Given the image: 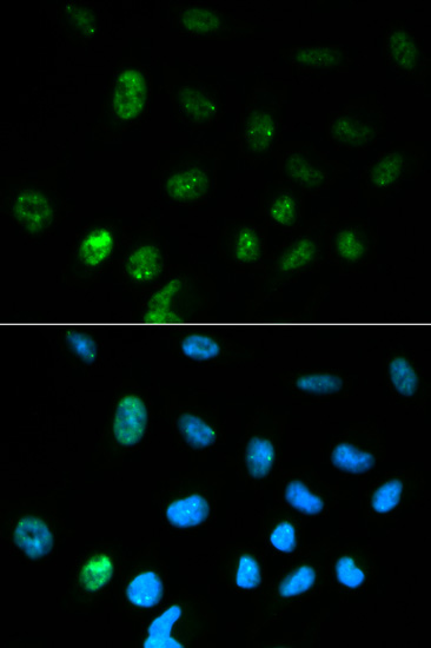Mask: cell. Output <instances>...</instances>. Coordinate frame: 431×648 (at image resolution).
<instances>
[{
	"instance_id": "6da1fadb",
	"label": "cell",
	"mask_w": 431,
	"mask_h": 648,
	"mask_svg": "<svg viewBox=\"0 0 431 648\" xmlns=\"http://www.w3.org/2000/svg\"><path fill=\"white\" fill-rule=\"evenodd\" d=\"M295 326L310 332L348 337L364 346L393 330L430 327V287L399 275H341L318 286L293 315Z\"/></svg>"
},
{
	"instance_id": "7a4b0ae2",
	"label": "cell",
	"mask_w": 431,
	"mask_h": 648,
	"mask_svg": "<svg viewBox=\"0 0 431 648\" xmlns=\"http://www.w3.org/2000/svg\"><path fill=\"white\" fill-rule=\"evenodd\" d=\"M265 380L284 399L329 405L379 392L368 346L348 337L291 326Z\"/></svg>"
},
{
	"instance_id": "3957f363",
	"label": "cell",
	"mask_w": 431,
	"mask_h": 648,
	"mask_svg": "<svg viewBox=\"0 0 431 648\" xmlns=\"http://www.w3.org/2000/svg\"><path fill=\"white\" fill-rule=\"evenodd\" d=\"M410 327L384 333L368 345L374 355L380 392L397 403L420 406L431 387V332Z\"/></svg>"
},
{
	"instance_id": "277c9868",
	"label": "cell",
	"mask_w": 431,
	"mask_h": 648,
	"mask_svg": "<svg viewBox=\"0 0 431 648\" xmlns=\"http://www.w3.org/2000/svg\"><path fill=\"white\" fill-rule=\"evenodd\" d=\"M327 259L326 229L311 224L291 233L267 261L258 268L254 309L281 300L285 290L305 275L315 273Z\"/></svg>"
},
{
	"instance_id": "5b68a950",
	"label": "cell",
	"mask_w": 431,
	"mask_h": 648,
	"mask_svg": "<svg viewBox=\"0 0 431 648\" xmlns=\"http://www.w3.org/2000/svg\"><path fill=\"white\" fill-rule=\"evenodd\" d=\"M216 296L207 277L195 270L176 269L152 289L142 308V321L169 327L204 323Z\"/></svg>"
},
{
	"instance_id": "8992f818",
	"label": "cell",
	"mask_w": 431,
	"mask_h": 648,
	"mask_svg": "<svg viewBox=\"0 0 431 648\" xmlns=\"http://www.w3.org/2000/svg\"><path fill=\"white\" fill-rule=\"evenodd\" d=\"M376 241L373 229L361 218H346L334 224L326 233L327 257L341 275L370 270Z\"/></svg>"
},
{
	"instance_id": "52a82bcc",
	"label": "cell",
	"mask_w": 431,
	"mask_h": 648,
	"mask_svg": "<svg viewBox=\"0 0 431 648\" xmlns=\"http://www.w3.org/2000/svg\"><path fill=\"white\" fill-rule=\"evenodd\" d=\"M380 447V436L368 427L334 436L328 449L335 467L349 473H363L374 466Z\"/></svg>"
},
{
	"instance_id": "ba28073f",
	"label": "cell",
	"mask_w": 431,
	"mask_h": 648,
	"mask_svg": "<svg viewBox=\"0 0 431 648\" xmlns=\"http://www.w3.org/2000/svg\"><path fill=\"white\" fill-rule=\"evenodd\" d=\"M148 82L134 66L124 69L116 78L109 103L111 115L121 123L134 121L142 115L148 101Z\"/></svg>"
},
{
	"instance_id": "9c48e42d",
	"label": "cell",
	"mask_w": 431,
	"mask_h": 648,
	"mask_svg": "<svg viewBox=\"0 0 431 648\" xmlns=\"http://www.w3.org/2000/svg\"><path fill=\"white\" fill-rule=\"evenodd\" d=\"M264 247L263 231L254 223L234 224L225 231L222 238L225 259L234 263L237 268H260L264 259Z\"/></svg>"
},
{
	"instance_id": "30bf717a",
	"label": "cell",
	"mask_w": 431,
	"mask_h": 648,
	"mask_svg": "<svg viewBox=\"0 0 431 648\" xmlns=\"http://www.w3.org/2000/svg\"><path fill=\"white\" fill-rule=\"evenodd\" d=\"M283 174L305 193H316L323 189L333 176L320 157L303 150L291 151L284 157Z\"/></svg>"
},
{
	"instance_id": "8fae6325",
	"label": "cell",
	"mask_w": 431,
	"mask_h": 648,
	"mask_svg": "<svg viewBox=\"0 0 431 648\" xmlns=\"http://www.w3.org/2000/svg\"><path fill=\"white\" fill-rule=\"evenodd\" d=\"M162 191L175 206L202 202L211 191V178L200 168H181L165 176Z\"/></svg>"
},
{
	"instance_id": "7c38bea8",
	"label": "cell",
	"mask_w": 431,
	"mask_h": 648,
	"mask_svg": "<svg viewBox=\"0 0 431 648\" xmlns=\"http://www.w3.org/2000/svg\"><path fill=\"white\" fill-rule=\"evenodd\" d=\"M149 412L147 403L136 394L119 400L114 416L115 439L123 446H134L147 432Z\"/></svg>"
},
{
	"instance_id": "4fadbf2b",
	"label": "cell",
	"mask_w": 431,
	"mask_h": 648,
	"mask_svg": "<svg viewBox=\"0 0 431 648\" xmlns=\"http://www.w3.org/2000/svg\"><path fill=\"white\" fill-rule=\"evenodd\" d=\"M380 123L376 116L366 110H350L336 117L330 125V137L343 147H364L379 132Z\"/></svg>"
},
{
	"instance_id": "5bb4252c",
	"label": "cell",
	"mask_w": 431,
	"mask_h": 648,
	"mask_svg": "<svg viewBox=\"0 0 431 648\" xmlns=\"http://www.w3.org/2000/svg\"><path fill=\"white\" fill-rule=\"evenodd\" d=\"M265 214L273 226L294 233L300 229L303 218L302 191L282 188L271 193L265 202Z\"/></svg>"
},
{
	"instance_id": "9a60e30c",
	"label": "cell",
	"mask_w": 431,
	"mask_h": 648,
	"mask_svg": "<svg viewBox=\"0 0 431 648\" xmlns=\"http://www.w3.org/2000/svg\"><path fill=\"white\" fill-rule=\"evenodd\" d=\"M175 429L181 440L190 448L207 449L220 440V428L209 416L195 409H183L176 415Z\"/></svg>"
},
{
	"instance_id": "2e32d148",
	"label": "cell",
	"mask_w": 431,
	"mask_h": 648,
	"mask_svg": "<svg viewBox=\"0 0 431 648\" xmlns=\"http://www.w3.org/2000/svg\"><path fill=\"white\" fill-rule=\"evenodd\" d=\"M277 122L269 111L255 109L245 117L242 129V144L249 156L264 155L275 142Z\"/></svg>"
},
{
	"instance_id": "e0dca14e",
	"label": "cell",
	"mask_w": 431,
	"mask_h": 648,
	"mask_svg": "<svg viewBox=\"0 0 431 648\" xmlns=\"http://www.w3.org/2000/svg\"><path fill=\"white\" fill-rule=\"evenodd\" d=\"M164 250L159 243L147 242L132 250L124 262V271L134 283L148 284L163 274Z\"/></svg>"
},
{
	"instance_id": "ac0fdd59",
	"label": "cell",
	"mask_w": 431,
	"mask_h": 648,
	"mask_svg": "<svg viewBox=\"0 0 431 648\" xmlns=\"http://www.w3.org/2000/svg\"><path fill=\"white\" fill-rule=\"evenodd\" d=\"M13 215L22 227L31 231L48 226L52 217L51 203L43 193L28 189L22 191L13 202Z\"/></svg>"
},
{
	"instance_id": "d6986e66",
	"label": "cell",
	"mask_w": 431,
	"mask_h": 648,
	"mask_svg": "<svg viewBox=\"0 0 431 648\" xmlns=\"http://www.w3.org/2000/svg\"><path fill=\"white\" fill-rule=\"evenodd\" d=\"M411 164L413 158L399 151L380 158L367 171L369 188L384 191L395 187L410 173Z\"/></svg>"
},
{
	"instance_id": "ffe728a7",
	"label": "cell",
	"mask_w": 431,
	"mask_h": 648,
	"mask_svg": "<svg viewBox=\"0 0 431 648\" xmlns=\"http://www.w3.org/2000/svg\"><path fill=\"white\" fill-rule=\"evenodd\" d=\"M389 62L397 71L414 74L422 62L419 42L413 33L404 28H395L390 32L387 42Z\"/></svg>"
},
{
	"instance_id": "44dd1931",
	"label": "cell",
	"mask_w": 431,
	"mask_h": 648,
	"mask_svg": "<svg viewBox=\"0 0 431 648\" xmlns=\"http://www.w3.org/2000/svg\"><path fill=\"white\" fill-rule=\"evenodd\" d=\"M13 540L19 550L31 558H42L52 548L50 528L42 520L33 517L18 521L13 530Z\"/></svg>"
},
{
	"instance_id": "7402d4cb",
	"label": "cell",
	"mask_w": 431,
	"mask_h": 648,
	"mask_svg": "<svg viewBox=\"0 0 431 648\" xmlns=\"http://www.w3.org/2000/svg\"><path fill=\"white\" fill-rule=\"evenodd\" d=\"M278 454V440L274 433L256 434L245 447V464L250 475L263 478L274 467Z\"/></svg>"
},
{
	"instance_id": "603a6c76",
	"label": "cell",
	"mask_w": 431,
	"mask_h": 648,
	"mask_svg": "<svg viewBox=\"0 0 431 648\" xmlns=\"http://www.w3.org/2000/svg\"><path fill=\"white\" fill-rule=\"evenodd\" d=\"M179 115L192 123H207L217 114L214 97L195 87H183L176 92Z\"/></svg>"
},
{
	"instance_id": "cb8c5ba5",
	"label": "cell",
	"mask_w": 431,
	"mask_h": 648,
	"mask_svg": "<svg viewBox=\"0 0 431 648\" xmlns=\"http://www.w3.org/2000/svg\"><path fill=\"white\" fill-rule=\"evenodd\" d=\"M115 241V233L111 228L99 227L89 231L79 244L78 261L88 269L101 267L114 250Z\"/></svg>"
},
{
	"instance_id": "d4e9b609",
	"label": "cell",
	"mask_w": 431,
	"mask_h": 648,
	"mask_svg": "<svg viewBox=\"0 0 431 648\" xmlns=\"http://www.w3.org/2000/svg\"><path fill=\"white\" fill-rule=\"evenodd\" d=\"M289 58L298 68L305 70H328L346 63V56L340 49L329 46H311L290 52Z\"/></svg>"
},
{
	"instance_id": "484cf974",
	"label": "cell",
	"mask_w": 431,
	"mask_h": 648,
	"mask_svg": "<svg viewBox=\"0 0 431 648\" xmlns=\"http://www.w3.org/2000/svg\"><path fill=\"white\" fill-rule=\"evenodd\" d=\"M318 577H320V571H318L317 565L313 562H302L284 575L281 583L277 586L278 597L284 600L300 598L313 590Z\"/></svg>"
},
{
	"instance_id": "4316f807",
	"label": "cell",
	"mask_w": 431,
	"mask_h": 648,
	"mask_svg": "<svg viewBox=\"0 0 431 648\" xmlns=\"http://www.w3.org/2000/svg\"><path fill=\"white\" fill-rule=\"evenodd\" d=\"M208 514V502L200 495H191V497L176 500L167 509V517L171 524L178 527L200 525L207 519Z\"/></svg>"
},
{
	"instance_id": "83f0119b",
	"label": "cell",
	"mask_w": 431,
	"mask_h": 648,
	"mask_svg": "<svg viewBox=\"0 0 431 648\" xmlns=\"http://www.w3.org/2000/svg\"><path fill=\"white\" fill-rule=\"evenodd\" d=\"M184 30L198 36H218L224 31L220 13L204 8L184 9L179 15Z\"/></svg>"
},
{
	"instance_id": "f1b7e54d",
	"label": "cell",
	"mask_w": 431,
	"mask_h": 648,
	"mask_svg": "<svg viewBox=\"0 0 431 648\" xmlns=\"http://www.w3.org/2000/svg\"><path fill=\"white\" fill-rule=\"evenodd\" d=\"M182 619V607L175 605L165 611L161 617L151 624L145 647H181L183 646L172 636L175 624Z\"/></svg>"
},
{
	"instance_id": "f546056e",
	"label": "cell",
	"mask_w": 431,
	"mask_h": 648,
	"mask_svg": "<svg viewBox=\"0 0 431 648\" xmlns=\"http://www.w3.org/2000/svg\"><path fill=\"white\" fill-rule=\"evenodd\" d=\"M162 594V580L154 572L137 575L128 587V598L138 607L155 606L161 600Z\"/></svg>"
},
{
	"instance_id": "4dcf8cb0",
	"label": "cell",
	"mask_w": 431,
	"mask_h": 648,
	"mask_svg": "<svg viewBox=\"0 0 431 648\" xmlns=\"http://www.w3.org/2000/svg\"><path fill=\"white\" fill-rule=\"evenodd\" d=\"M285 497L291 505L309 514L320 513L326 506L323 495L303 480H291L285 488Z\"/></svg>"
},
{
	"instance_id": "1f68e13d",
	"label": "cell",
	"mask_w": 431,
	"mask_h": 648,
	"mask_svg": "<svg viewBox=\"0 0 431 648\" xmlns=\"http://www.w3.org/2000/svg\"><path fill=\"white\" fill-rule=\"evenodd\" d=\"M114 572V562L108 555L97 554L85 562L79 572V583L88 591H96L108 583Z\"/></svg>"
},
{
	"instance_id": "d6a6232c",
	"label": "cell",
	"mask_w": 431,
	"mask_h": 648,
	"mask_svg": "<svg viewBox=\"0 0 431 648\" xmlns=\"http://www.w3.org/2000/svg\"><path fill=\"white\" fill-rule=\"evenodd\" d=\"M368 566L354 554H343L336 560L335 577L344 587L358 588L368 579Z\"/></svg>"
},
{
	"instance_id": "836d02e7",
	"label": "cell",
	"mask_w": 431,
	"mask_h": 648,
	"mask_svg": "<svg viewBox=\"0 0 431 648\" xmlns=\"http://www.w3.org/2000/svg\"><path fill=\"white\" fill-rule=\"evenodd\" d=\"M65 23L72 33L84 39L94 36L98 26L96 13L82 5H69L66 8Z\"/></svg>"
},
{
	"instance_id": "e575fe53",
	"label": "cell",
	"mask_w": 431,
	"mask_h": 648,
	"mask_svg": "<svg viewBox=\"0 0 431 648\" xmlns=\"http://www.w3.org/2000/svg\"><path fill=\"white\" fill-rule=\"evenodd\" d=\"M403 495V482L401 480H388L371 495V507L380 514L390 513L400 505Z\"/></svg>"
},
{
	"instance_id": "d590c367",
	"label": "cell",
	"mask_w": 431,
	"mask_h": 648,
	"mask_svg": "<svg viewBox=\"0 0 431 648\" xmlns=\"http://www.w3.org/2000/svg\"><path fill=\"white\" fill-rule=\"evenodd\" d=\"M235 579L238 587L247 588V590L260 585L262 580L260 562L253 555H244L238 562Z\"/></svg>"
},
{
	"instance_id": "8d00e7d4",
	"label": "cell",
	"mask_w": 431,
	"mask_h": 648,
	"mask_svg": "<svg viewBox=\"0 0 431 648\" xmlns=\"http://www.w3.org/2000/svg\"><path fill=\"white\" fill-rule=\"evenodd\" d=\"M72 350L83 362H95L98 357L97 343L89 334L69 333L66 336Z\"/></svg>"
},
{
	"instance_id": "74e56055",
	"label": "cell",
	"mask_w": 431,
	"mask_h": 648,
	"mask_svg": "<svg viewBox=\"0 0 431 648\" xmlns=\"http://www.w3.org/2000/svg\"><path fill=\"white\" fill-rule=\"evenodd\" d=\"M270 542L278 551H293L297 542L295 526L290 522H282V524L277 525L273 533H271Z\"/></svg>"
}]
</instances>
